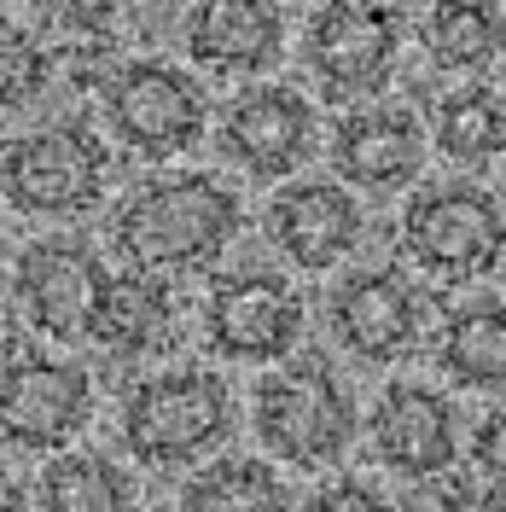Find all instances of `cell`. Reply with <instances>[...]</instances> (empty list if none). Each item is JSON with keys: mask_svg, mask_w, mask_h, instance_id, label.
I'll use <instances>...</instances> for the list:
<instances>
[{"mask_svg": "<svg viewBox=\"0 0 506 512\" xmlns=\"http://www.w3.org/2000/svg\"><path fill=\"white\" fill-rule=\"evenodd\" d=\"M239 198L210 181V175H163L117 210V251L128 256L134 274H169V268H198L227 251L239 233Z\"/></svg>", "mask_w": 506, "mask_h": 512, "instance_id": "6da1fadb", "label": "cell"}, {"mask_svg": "<svg viewBox=\"0 0 506 512\" xmlns=\"http://www.w3.org/2000/svg\"><path fill=\"white\" fill-rule=\"evenodd\" d=\"M233 396L216 373H158L140 379L123 402V448L140 466H187L227 437Z\"/></svg>", "mask_w": 506, "mask_h": 512, "instance_id": "7a4b0ae2", "label": "cell"}, {"mask_svg": "<svg viewBox=\"0 0 506 512\" xmlns=\"http://www.w3.org/2000/svg\"><path fill=\"white\" fill-rule=\"evenodd\" d=\"M111 158L82 123H47L6 146L0 192L24 216H82L105 198Z\"/></svg>", "mask_w": 506, "mask_h": 512, "instance_id": "3957f363", "label": "cell"}, {"mask_svg": "<svg viewBox=\"0 0 506 512\" xmlns=\"http://www.w3.org/2000/svg\"><path fill=\"white\" fill-rule=\"evenodd\" d=\"M402 251L443 286L477 280L506 256V210L483 187H431L402 210Z\"/></svg>", "mask_w": 506, "mask_h": 512, "instance_id": "277c9868", "label": "cell"}, {"mask_svg": "<svg viewBox=\"0 0 506 512\" xmlns=\"http://www.w3.org/2000/svg\"><path fill=\"white\" fill-rule=\"evenodd\" d=\"M256 437L291 466H332L355 437V402L315 361L285 367L256 384Z\"/></svg>", "mask_w": 506, "mask_h": 512, "instance_id": "5b68a950", "label": "cell"}, {"mask_svg": "<svg viewBox=\"0 0 506 512\" xmlns=\"http://www.w3.org/2000/svg\"><path fill=\"white\" fill-rule=\"evenodd\" d=\"M105 117L117 128L128 152H140L146 163H169L198 146L204 134V94L187 70L163 59H134L111 76L105 88Z\"/></svg>", "mask_w": 506, "mask_h": 512, "instance_id": "8992f818", "label": "cell"}, {"mask_svg": "<svg viewBox=\"0 0 506 512\" xmlns=\"http://www.w3.org/2000/svg\"><path fill=\"white\" fill-rule=\"evenodd\" d=\"M94 414L88 367L41 350H12L0 361V443L59 448Z\"/></svg>", "mask_w": 506, "mask_h": 512, "instance_id": "52a82bcc", "label": "cell"}, {"mask_svg": "<svg viewBox=\"0 0 506 512\" xmlns=\"http://www.w3.org/2000/svg\"><path fill=\"white\" fill-rule=\"evenodd\" d=\"M402 47V12L390 6H361V0H332L309 18L303 53L309 70L326 88V99H367L390 82V64Z\"/></svg>", "mask_w": 506, "mask_h": 512, "instance_id": "ba28073f", "label": "cell"}, {"mask_svg": "<svg viewBox=\"0 0 506 512\" xmlns=\"http://www.w3.org/2000/svg\"><path fill=\"white\" fill-rule=\"evenodd\" d=\"M204 332L227 361H280L303 338V303L280 274H227L210 286Z\"/></svg>", "mask_w": 506, "mask_h": 512, "instance_id": "9c48e42d", "label": "cell"}, {"mask_svg": "<svg viewBox=\"0 0 506 512\" xmlns=\"http://www.w3.org/2000/svg\"><path fill=\"white\" fill-rule=\"evenodd\" d=\"M105 286H111L105 262L88 245H70V239H41L18 262V303L59 344L94 338V315Z\"/></svg>", "mask_w": 506, "mask_h": 512, "instance_id": "30bf717a", "label": "cell"}, {"mask_svg": "<svg viewBox=\"0 0 506 512\" xmlns=\"http://www.w3.org/2000/svg\"><path fill=\"white\" fill-rule=\"evenodd\" d=\"M315 146V105L291 88H251L227 105L222 117V152L256 181L291 175Z\"/></svg>", "mask_w": 506, "mask_h": 512, "instance_id": "8fae6325", "label": "cell"}, {"mask_svg": "<svg viewBox=\"0 0 506 512\" xmlns=\"http://www.w3.org/2000/svg\"><path fill=\"white\" fill-rule=\"evenodd\" d=\"M332 326L361 361H402L419 338V291L390 268L349 274L332 297Z\"/></svg>", "mask_w": 506, "mask_h": 512, "instance_id": "7c38bea8", "label": "cell"}, {"mask_svg": "<svg viewBox=\"0 0 506 512\" xmlns=\"http://www.w3.org/2000/svg\"><path fill=\"white\" fill-rule=\"evenodd\" d=\"M332 163L349 187L367 192H396L408 187L425 163V134L419 117L402 105H373V111H349L332 134Z\"/></svg>", "mask_w": 506, "mask_h": 512, "instance_id": "4fadbf2b", "label": "cell"}, {"mask_svg": "<svg viewBox=\"0 0 506 512\" xmlns=\"http://www.w3.org/2000/svg\"><path fill=\"white\" fill-rule=\"evenodd\" d=\"M373 448L402 478H437L454 460V408L425 384H390L373 414Z\"/></svg>", "mask_w": 506, "mask_h": 512, "instance_id": "5bb4252c", "label": "cell"}, {"mask_svg": "<svg viewBox=\"0 0 506 512\" xmlns=\"http://www.w3.org/2000/svg\"><path fill=\"white\" fill-rule=\"evenodd\" d=\"M268 233L297 268H332L361 233V210L338 181H297L268 204Z\"/></svg>", "mask_w": 506, "mask_h": 512, "instance_id": "9a60e30c", "label": "cell"}, {"mask_svg": "<svg viewBox=\"0 0 506 512\" xmlns=\"http://www.w3.org/2000/svg\"><path fill=\"white\" fill-rule=\"evenodd\" d=\"M285 24L274 6H256V0H210V6H192L187 18V53L204 70H222V76H251L268 70L280 59Z\"/></svg>", "mask_w": 506, "mask_h": 512, "instance_id": "2e32d148", "label": "cell"}, {"mask_svg": "<svg viewBox=\"0 0 506 512\" xmlns=\"http://www.w3.org/2000/svg\"><path fill=\"white\" fill-rule=\"evenodd\" d=\"M443 367L466 390H506V303H466L443 326Z\"/></svg>", "mask_w": 506, "mask_h": 512, "instance_id": "e0dca14e", "label": "cell"}, {"mask_svg": "<svg viewBox=\"0 0 506 512\" xmlns=\"http://www.w3.org/2000/svg\"><path fill=\"white\" fill-rule=\"evenodd\" d=\"M169 332V291L152 274H111V286L99 297L94 338L111 355H146Z\"/></svg>", "mask_w": 506, "mask_h": 512, "instance_id": "ac0fdd59", "label": "cell"}, {"mask_svg": "<svg viewBox=\"0 0 506 512\" xmlns=\"http://www.w3.org/2000/svg\"><path fill=\"white\" fill-rule=\"evenodd\" d=\"M181 512H297V501H291V489L268 466H256V460H216L210 472H198L187 483Z\"/></svg>", "mask_w": 506, "mask_h": 512, "instance_id": "d6986e66", "label": "cell"}, {"mask_svg": "<svg viewBox=\"0 0 506 512\" xmlns=\"http://www.w3.org/2000/svg\"><path fill=\"white\" fill-rule=\"evenodd\" d=\"M425 47H431V59L454 64V70H483V64L506 47V18L495 6H477V0L431 6V18H425Z\"/></svg>", "mask_w": 506, "mask_h": 512, "instance_id": "ffe728a7", "label": "cell"}, {"mask_svg": "<svg viewBox=\"0 0 506 512\" xmlns=\"http://www.w3.org/2000/svg\"><path fill=\"white\" fill-rule=\"evenodd\" d=\"M47 512H128V478L105 454H59L41 472Z\"/></svg>", "mask_w": 506, "mask_h": 512, "instance_id": "44dd1931", "label": "cell"}, {"mask_svg": "<svg viewBox=\"0 0 506 512\" xmlns=\"http://www.w3.org/2000/svg\"><path fill=\"white\" fill-rule=\"evenodd\" d=\"M437 146L454 163H489L506 146V111L489 88H460L437 105Z\"/></svg>", "mask_w": 506, "mask_h": 512, "instance_id": "7402d4cb", "label": "cell"}, {"mask_svg": "<svg viewBox=\"0 0 506 512\" xmlns=\"http://www.w3.org/2000/svg\"><path fill=\"white\" fill-rule=\"evenodd\" d=\"M41 82H47V53H41V41L24 35V30H6L0 35V111H18L24 99H35Z\"/></svg>", "mask_w": 506, "mask_h": 512, "instance_id": "603a6c76", "label": "cell"}, {"mask_svg": "<svg viewBox=\"0 0 506 512\" xmlns=\"http://www.w3.org/2000/svg\"><path fill=\"white\" fill-rule=\"evenodd\" d=\"M309 512H396V507L384 501L379 489H367V483H355V478H338L309 501Z\"/></svg>", "mask_w": 506, "mask_h": 512, "instance_id": "cb8c5ba5", "label": "cell"}, {"mask_svg": "<svg viewBox=\"0 0 506 512\" xmlns=\"http://www.w3.org/2000/svg\"><path fill=\"white\" fill-rule=\"evenodd\" d=\"M472 460H477V472H483V478L506 483V408H501V414H489V419H477Z\"/></svg>", "mask_w": 506, "mask_h": 512, "instance_id": "d4e9b609", "label": "cell"}, {"mask_svg": "<svg viewBox=\"0 0 506 512\" xmlns=\"http://www.w3.org/2000/svg\"><path fill=\"white\" fill-rule=\"evenodd\" d=\"M6 30H12V24H6V18H0V35H6Z\"/></svg>", "mask_w": 506, "mask_h": 512, "instance_id": "484cf974", "label": "cell"}, {"mask_svg": "<svg viewBox=\"0 0 506 512\" xmlns=\"http://www.w3.org/2000/svg\"><path fill=\"white\" fill-rule=\"evenodd\" d=\"M0 262H6V245H0Z\"/></svg>", "mask_w": 506, "mask_h": 512, "instance_id": "4316f807", "label": "cell"}]
</instances>
